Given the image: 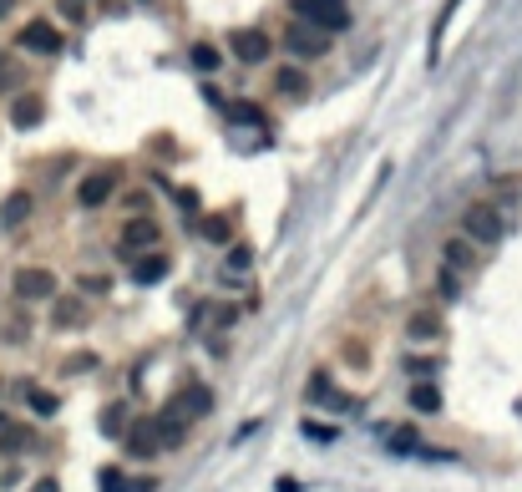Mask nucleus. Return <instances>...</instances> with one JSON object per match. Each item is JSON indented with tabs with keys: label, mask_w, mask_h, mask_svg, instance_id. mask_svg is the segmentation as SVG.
Wrapping results in <instances>:
<instances>
[{
	"label": "nucleus",
	"mask_w": 522,
	"mask_h": 492,
	"mask_svg": "<svg viewBox=\"0 0 522 492\" xmlns=\"http://www.w3.org/2000/svg\"><path fill=\"white\" fill-rule=\"evenodd\" d=\"M26 391V402H31V412L36 416H56V396L52 391H41V386H21Z\"/></svg>",
	"instance_id": "27"
},
{
	"label": "nucleus",
	"mask_w": 522,
	"mask_h": 492,
	"mask_svg": "<svg viewBox=\"0 0 522 492\" xmlns=\"http://www.w3.org/2000/svg\"><path fill=\"white\" fill-rule=\"evenodd\" d=\"M188 62L198 66V71H218V66H223V52H218L214 41H193V46H188Z\"/></svg>",
	"instance_id": "22"
},
{
	"label": "nucleus",
	"mask_w": 522,
	"mask_h": 492,
	"mask_svg": "<svg viewBox=\"0 0 522 492\" xmlns=\"http://www.w3.org/2000/svg\"><path fill=\"white\" fill-rule=\"evenodd\" d=\"M41 117H46V102H41L36 91H26V97H15V102H11V128L26 132V128H36Z\"/></svg>",
	"instance_id": "15"
},
{
	"label": "nucleus",
	"mask_w": 522,
	"mask_h": 492,
	"mask_svg": "<svg viewBox=\"0 0 522 492\" xmlns=\"http://www.w3.org/2000/svg\"><path fill=\"white\" fill-rule=\"evenodd\" d=\"M0 427H5V412H0Z\"/></svg>",
	"instance_id": "37"
},
{
	"label": "nucleus",
	"mask_w": 522,
	"mask_h": 492,
	"mask_svg": "<svg viewBox=\"0 0 522 492\" xmlns=\"http://www.w3.org/2000/svg\"><path fill=\"white\" fill-rule=\"evenodd\" d=\"M269 52H274L269 31H259V26H239V31H229V56H233L239 66H264V62H269Z\"/></svg>",
	"instance_id": "5"
},
{
	"label": "nucleus",
	"mask_w": 522,
	"mask_h": 492,
	"mask_svg": "<svg viewBox=\"0 0 522 492\" xmlns=\"http://www.w3.org/2000/svg\"><path fill=\"white\" fill-rule=\"evenodd\" d=\"M461 239H471V244H502L508 239V213L497 203H467L461 208Z\"/></svg>",
	"instance_id": "1"
},
{
	"label": "nucleus",
	"mask_w": 522,
	"mask_h": 492,
	"mask_svg": "<svg viewBox=\"0 0 522 492\" xmlns=\"http://www.w3.org/2000/svg\"><path fill=\"white\" fill-rule=\"evenodd\" d=\"M284 52H289L294 62H319V56H330V36L319 26L289 21V26H284Z\"/></svg>",
	"instance_id": "4"
},
{
	"label": "nucleus",
	"mask_w": 522,
	"mask_h": 492,
	"mask_svg": "<svg viewBox=\"0 0 522 492\" xmlns=\"http://www.w3.org/2000/svg\"><path fill=\"white\" fill-rule=\"evenodd\" d=\"M31 447V431L21 427V421H5L0 427V457H15V452H26Z\"/></svg>",
	"instance_id": "20"
},
{
	"label": "nucleus",
	"mask_w": 522,
	"mask_h": 492,
	"mask_svg": "<svg viewBox=\"0 0 522 492\" xmlns=\"http://www.w3.org/2000/svg\"><path fill=\"white\" fill-rule=\"evenodd\" d=\"M385 447H391L395 457H406V452H421V437H416L411 427H395L391 437H385Z\"/></svg>",
	"instance_id": "26"
},
{
	"label": "nucleus",
	"mask_w": 522,
	"mask_h": 492,
	"mask_svg": "<svg viewBox=\"0 0 522 492\" xmlns=\"http://www.w3.org/2000/svg\"><path fill=\"white\" fill-rule=\"evenodd\" d=\"M457 5L461 0H446L441 5V15H436V26H432V46H426V62H441V36H446V26H451V15H457Z\"/></svg>",
	"instance_id": "19"
},
{
	"label": "nucleus",
	"mask_w": 522,
	"mask_h": 492,
	"mask_svg": "<svg viewBox=\"0 0 522 492\" xmlns=\"http://www.w3.org/2000/svg\"><path fill=\"white\" fill-rule=\"evenodd\" d=\"M274 91L289 97V102L309 97V71H305V66H274Z\"/></svg>",
	"instance_id": "13"
},
{
	"label": "nucleus",
	"mask_w": 522,
	"mask_h": 492,
	"mask_svg": "<svg viewBox=\"0 0 522 492\" xmlns=\"http://www.w3.org/2000/svg\"><path fill=\"white\" fill-rule=\"evenodd\" d=\"M15 46L31 56H56L62 52V31H56L52 21H26V26L15 31Z\"/></svg>",
	"instance_id": "6"
},
{
	"label": "nucleus",
	"mask_w": 522,
	"mask_h": 492,
	"mask_svg": "<svg viewBox=\"0 0 522 492\" xmlns=\"http://www.w3.org/2000/svg\"><path fill=\"white\" fill-rule=\"evenodd\" d=\"M294 21L319 26L325 36H335V31H350V5H345V0H294Z\"/></svg>",
	"instance_id": "2"
},
{
	"label": "nucleus",
	"mask_w": 522,
	"mask_h": 492,
	"mask_svg": "<svg viewBox=\"0 0 522 492\" xmlns=\"http://www.w3.org/2000/svg\"><path fill=\"white\" fill-rule=\"evenodd\" d=\"M229 270H233V274H243V270H249V249H233V260L223 264V274H229Z\"/></svg>",
	"instance_id": "34"
},
{
	"label": "nucleus",
	"mask_w": 522,
	"mask_h": 492,
	"mask_svg": "<svg viewBox=\"0 0 522 492\" xmlns=\"http://www.w3.org/2000/svg\"><path fill=\"white\" fill-rule=\"evenodd\" d=\"M77 285L87 289V295H112V279H107V274H81Z\"/></svg>",
	"instance_id": "32"
},
{
	"label": "nucleus",
	"mask_w": 522,
	"mask_h": 492,
	"mask_svg": "<svg viewBox=\"0 0 522 492\" xmlns=\"http://www.w3.org/2000/svg\"><path fill=\"white\" fill-rule=\"evenodd\" d=\"M52 325H56V330H77V325H87V305H81L77 295L56 299V310H52Z\"/></svg>",
	"instance_id": "16"
},
{
	"label": "nucleus",
	"mask_w": 522,
	"mask_h": 492,
	"mask_svg": "<svg viewBox=\"0 0 522 492\" xmlns=\"http://www.w3.org/2000/svg\"><path fill=\"white\" fill-rule=\"evenodd\" d=\"M97 427H102V437H122V431H128V406L122 402H112V406H102V416H97Z\"/></svg>",
	"instance_id": "21"
},
{
	"label": "nucleus",
	"mask_w": 522,
	"mask_h": 492,
	"mask_svg": "<svg viewBox=\"0 0 522 492\" xmlns=\"http://www.w3.org/2000/svg\"><path fill=\"white\" fill-rule=\"evenodd\" d=\"M122 441H128V457H157V452H163L153 416H138V421H132V427L122 431Z\"/></svg>",
	"instance_id": "9"
},
{
	"label": "nucleus",
	"mask_w": 522,
	"mask_h": 492,
	"mask_svg": "<svg viewBox=\"0 0 522 492\" xmlns=\"http://www.w3.org/2000/svg\"><path fill=\"white\" fill-rule=\"evenodd\" d=\"M436 289H441V299H461V274H451L441 264V270H436Z\"/></svg>",
	"instance_id": "30"
},
{
	"label": "nucleus",
	"mask_w": 522,
	"mask_h": 492,
	"mask_svg": "<svg viewBox=\"0 0 522 492\" xmlns=\"http://www.w3.org/2000/svg\"><path fill=\"white\" fill-rule=\"evenodd\" d=\"M223 112H229V122H243V128H264V112H259L254 102H229Z\"/></svg>",
	"instance_id": "25"
},
{
	"label": "nucleus",
	"mask_w": 522,
	"mask_h": 492,
	"mask_svg": "<svg viewBox=\"0 0 522 492\" xmlns=\"http://www.w3.org/2000/svg\"><path fill=\"white\" fill-rule=\"evenodd\" d=\"M330 396H335L330 371H315V376H309V386H305V402H330Z\"/></svg>",
	"instance_id": "28"
},
{
	"label": "nucleus",
	"mask_w": 522,
	"mask_h": 492,
	"mask_svg": "<svg viewBox=\"0 0 522 492\" xmlns=\"http://www.w3.org/2000/svg\"><path fill=\"white\" fill-rule=\"evenodd\" d=\"M157 239H163V229H157V219H153V213H132V219L122 223V233H117V244L128 249V254L157 249Z\"/></svg>",
	"instance_id": "7"
},
{
	"label": "nucleus",
	"mask_w": 522,
	"mask_h": 492,
	"mask_svg": "<svg viewBox=\"0 0 522 492\" xmlns=\"http://www.w3.org/2000/svg\"><path fill=\"white\" fill-rule=\"evenodd\" d=\"M56 11H62L71 26H81V21H87V11H91V0H56Z\"/></svg>",
	"instance_id": "31"
},
{
	"label": "nucleus",
	"mask_w": 522,
	"mask_h": 492,
	"mask_svg": "<svg viewBox=\"0 0 522 492\" xmlns=\"http://www.w3.org/2000/svg\"><path fill=\"white\" fill-rule=\"evenodd\" d=\"M97 487H102V492H132V482H128V472H122V467H102Z\"/></svg>",
	"instance_id": "29"
},
{
	"label": "nucleus",
	"mask_w": 522,
	"mask_h": 492,
	"mask_svg": "<svg viewBox=\"0 0 522 492\" xmlns=\"http://www.w3.org/2000/svg\"><path fill=\"white\" fill-rule=\"evenodd\" d=\"M15 5H21V0H0V21H5V15L15 11Z\"/></svg>",
	"instance_id": "36"
},
{
	"label": "nucleus",
	"mask_w": 522,
	"mask_h": 492,
	"mask_svg": "<svg viewBox=\"0 0 522 492\" xmlns=\"http://www.w3.org/2000/svg\"><path fill=\"white\" fill-rule=\"evenodd\" d=\"M91 365H97V355H87V350H81V355H66L62 371H91Z\"/></svg>",
	"instance_id": "33"
},
{
	"label": "nucleus",
	"mask_w": 522,
	"mask_h": 492,
	"mask_svg": "<svg viewBox=\"0 0 522 492\" xmlns=\"http://www.w3.org/2000/svg\"><path fill=\"white\" fill-rule=\"evenodd\" d=\"M411 412L436 416V412H441V391H436V386H426V381H421V386H411Z\"/></svg>",
	"instance_id": "23"
},
{
	"label": "nucleus",
	"mask_w": 522,
	"mask_h": 492,
	"mask_svg": "<svg viewBox=\"0 0 522 492\" xmlns=\"http://www.w3.org/2000/svg\"><path fill=\"white\" fill-rule=\"evenodd\" d=\"M112 194H117V168L81 173V183H77V203H81V208H102Z\"/></svg>",
	"instance_id": "8"
},
{
	"label": "nucleus",
	"mask_w": 522,
	"mask_h": 492,
	"mask_svg": "<svg viewBox=\"0 0 522 492\" xmlns=\"http://www.w3.org/2000/svg\"><path fill=\"white\" fill-rule=\"evenodd\" d=\"M31 492H62V487H56V478H41V482H36V487H31Z\"/></svg>",
	"instance_id": "35"
},
{
	"label": "nucleus",
	"mask_w": 522,
	"mask_h": 492,
	"mask_svg": "<svg viewBox=\"0 0 522 492\" xmlns=\"http://www.w3.org/2000/svg\"><path fill=\"white\" fill-rule=\"evenodd\" d=\"M31 208H36V198H31V194H11V198H5V208H0V229H21V223L31 219Z\"/></svg>",
	"instance_id": "17"
},
{
	"label": "nucleus",
	"mask_w": 522,
	"mask_h": 492,
	"mask_svg": "<svg viewBox=\"0 0 522 492\" xmlns=\"http://www.w3.org/2000/svg\"><path fill=\"white\" fill-rule=\"evenodd\" d=\"M138 5H153V0H138Z\"/></svg>",
	"instance_id": "38"
},
{
	"label": "nucleus",
	"mask_w": 522,
	"mask_h": 492,
	"mask_svg": "<svg viewBox=\"0 0 522 492\" xmlns=\"http://www.w3.org/2000/svg\"><path fill=\"white\" fill-rule=\"evenodd\" d=\"M153 427H157V441H163V447H178V441L188 437V416H183L178 406H167V412L153 416Z\"/></svg>",
	"instance_id": "14"
},
{
	"label": "nucleus",
	"mask_w": 522,
	"mask_h": 492,
	"mask_svg": "<svg viewBox=\"0 0 522 492\" xmlns=\"http://www.w3.org/2000/svg\"><path fill=\"white\" fill-rule=\"evenodd\" d=\"M198 229H204L208 244H229V239H233V219H229V213H208Z\"/></svg>",
	"instance_id": "24"
},
{
	"label": "nucleus",
	"mask_w": 522,
	"mask_h": 492,
	"mask_svg": "<svg viewBox=\"0 0 522 492\" xmlns=\"http://www.w3.org/2000/svg\"><path fill=\"white\" fill-rule=\"evenodd\" d=\"M167 270H173V260L163 249H142V260H132V279L138 285H157V279H167Z\"/></svg>",
	"instance_id": "11"
},
{
	"label": "nucleus",
	"mask_w": 522,
	"mask_h": 492,
	"mask_svg": "<svg viewBox=\"0 0 522 492\" xmlns=\"http://www.w3.org/2000/svg\"><path fill=\"white\" fill-rule=\"evenodd\" d=\"M441 336H446V325H441V315H436V310H411V320H406V340H411V345H436Z\"/></svg>",
	"instance_id": "10"
},
{
	"label": "nucleus",
	"mask_w": 522,
	"mask_h": 492,
	"mask_svg": "<svg viewBox=\"0 0 522 492\" xmlns=\"http://www.w3.org/2000/svg\"><path fill=\"white\" fill-rule=\"evenodd\" d=\"M441 264L451 274H471V270H477V244H471V239H446V244H441Z\"/></svg>",
	"instance_id": "12"
},
{
	"label": "nucleus",
	"mask_w": 522,
	"mask_h": 492,
	"mask_svg": "<svg viewBox=\"0 0 522 492\" xmlns=\"http://www.w3.org/2000/svg\"><path fill=\"white\" fill-rule=\"evenodd\" d=\"M11 295L21 299V305L56 299V274H52V270H41V264H21V270L11 274Z\"/></svg>",
	"instance_id": "3"
},
{
	"label": "nucleus",
	"mask_w": 522,
	"mask_h": 492,
	"mask_svg": "<svg viewBox=\"0 0 522 492\" xmlns=\"http://www.w3.org/2000/svg\"><path fill=\"white\" fill-rule=\"evenodd\" d=\"M178 412H188V421H193V416H208V412H214V391L193 381V386L178 396Z\"/></svg>",
	"instance_id": "18"
}]
</instances>
